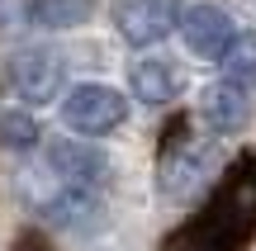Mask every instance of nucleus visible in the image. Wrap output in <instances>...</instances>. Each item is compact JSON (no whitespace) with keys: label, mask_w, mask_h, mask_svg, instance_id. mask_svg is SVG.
<instances>
[{"label":"nucleus","mask_w":256,"mask_h":251,"mask_svg":"<svg viewBox=\"0 0 256 251\" xmlns=\"http://www.w3.org/2000/svg\"><path fill=\"white\" fill-rule=\"evenodd\" d=\"M256 237V147L218 171L209 204L176 228L162 251H247Z\"/></svg>","instance_id":"nucleus-1"},{"label":"nucleus","mask_w":256,"mask_h":251,"mask_svg":"<svg viewBox=\"0 0 256 251\" xmlns=\"http://www.w3.org/2000/svg\"><path fill=\"white\" fill-rule=\"evenodd\" d=\"M218 176V147L209 138H194L190 119H171L162 138V161H156V185L166 199H190Z\"/></svg>","instance_id":"nucleus-2"},{"label":"nucleus","mask_w":256,"mask_h":251,"mask_svg":"<svg viewBox=\"0 0 256 251\" xmlns=\"http://www.w3.org/2000/svg\"><path fill=\"white\" fill-rule=\"evenodd\" d=\"M28 204L48 218L52 228H90L100 218V190H86V185H66L48 171V180H28Z\"/></svg>","instance_id":"nucleus-3"},{"label":"nucleus","mask_w":256,"mask_h":251,"mask_svg":"<svg viewBox=\"0 0 256 251\" xmlns=\"http://www.w3.org/2000/svg\"><path fill=\"white\" fill-rule=\"evenodd\" d=\"M124 119H128V100L119 90H110V85H100V81L76 85V90L66 95V104H62V123L72 133H81V138H104V133H114Z\"/></svg>","instance_id":"nucleus-4"},{"label":"nucleus","mask_w":256,"mask_h":251,"mask_svg":"<svg viewBox=\"0 0 256 251\" xmlns=\"http://www.w3.org/2000/svg\"><path fill=\"white\" fill-rule=\"evenodd\" d=\"M10 76V90L28 104H48L57 95V85L66 81V62L57 47H19L5 66Z\"/></svg>","instance_id":"nucleus-5"},{"label":"nucleus","mask_w":256,"mask_h":251,"mask_svg":"<svg viewBox=\"0 0 256 251\" xmlns=\"http://www.w3.org/2000/svg\"><path fill=\"white\" fill-rule=\"evenodd\" d=\"M180 14H185L180 0H124L114 9V24L133 47H152L180 24Z\"/></svg>","instance_id":"nucleus-6"},{"label":"nucleus","mask_w":256,"mask_h":251,"mask_svg":"<svg viewBox=\"0 0 256 251\" xmlns=\"http://www.w3.org/2000/svg\"><path fill=\"white\" fill-rule=\"evenodd\" d=\"M48 171L66 185H86V190H100L110 180V157L90 142H76V138H57L48 147Z\"/></svg>","instance_id":"nucleus-7"},{"label":"nucleus","mask_w":256,"mask_h":251,"mask_svg":"<svg viewBox=\"0 0 256 251\" xmlns=\"http://www.w3.org/2000/svg\"><path fill=\"white\" fill-rule=\"evenodd\" d=\"M180 33H185V47H190L194 57L223 62L228 47H232V38H238V28H232V19L223 14L218 5H190L180 14Z\"/></svg>","instance_id":"nucleus-8"},{"label":"nucleus","mask_w":256,"mask_h":251,"mask_svg":"<svg viewBox=\"0 0 256 251\" xmlns=\"http://www.w3.org/2000/svg\"><path fill=\"white\" fill-rule=\"evenodd\" d=\"M200 119L209 123V133H238L242 123L252 119L247 85H242V81H232V76L214 81L209 90H204V100H200Z\"/></svg>","instance_id":"nucleus-9"},{"label":"nucleus","mask_w":256,"mask_h":251,"mask_svg":"<svg viewBox=\"0 0 256 251\" xmlns=\"http://www.w3.org/2000/svg\"><path fill=\"white\" fill-rule=\"evenodd\" d=\"M128 85H133V95L142 104H171L185 81H180V71H176L166 57H138V62L128 66Z\"/></svg>","instance_id":"nucleus-10"},{"label":"nucleus","mask_w":256,"mask_h":251,"mask_svg":"<svg viewBox=\"0 0 256 251\" xmlns=\"http://www.w3.org/2000/svg\"><path fill=\"white\" fill-rule=\"evenodd\" d=\"M95 0H28V19L43 28H81Z\"/></svg>","instance_id":"nucleus-11"},{"label":"nucleus","mask_w":256,"mask_h":251,"mask_svg":"<svg viewBox=\"0 0 256 251\" xmlns=\"http://www.w3.org/2000/svg\"><path fill=\"white\" fill-rule=\"evenodd\" d=\"M0 142H5V147H14V152L38 147V119H34V114H24V109L0 114Z\"/></svg>","instance_id":"nucleus-12"},{"label":"nucleus","mask_w":256,"mask_h":251,"mask_svg":"<svg viewBox=\"0 0 256 251\" xmlns=\"http://www.w3.org/2000/svg\"><path fill=\"white\" fill-rule=\"evenodd\" d=\"M223 62H228V76H232V81H242V85L256 81V38L252 33H238Z\"/></svg>","instance_id":"nucleus-13"},{"label":"nucleus","mask_w":256,"mask_h":251,"mask_svg":"<svg viewBox=\"0 0 256 251\" xmlns=\"http://www.w3.org/2000/svg\"><path fill=\"white\" fill-rule=\"evenodd\" d=\"M19 19H28V0H0V28L19 24Z\"/></svg>","instance_id":"nucleus-14"},{"label":"nucleus","mask_w":256,"mask_h":251,"mask_svg":"<svg viewBox=\"0 0 256 251\" xmlns=\"http://www.w3.org/2000/svg\"><path fill=\"white\" fill-rule=\"evenodd\" d=\"M10 251H52V242H48L43 233H19V242L10 247Z\"/></svg>","instance_id":"nucleus-15"}]
</instances>
